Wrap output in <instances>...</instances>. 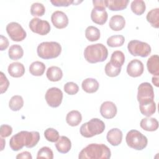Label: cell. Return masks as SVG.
<instances>
[{
    "label": "cell",
    "mask_w": 159,
    "mask_h": 159,
    "mask_svg": "<svg viewBox=\"0 0 159 159\" xmlns=\"http://www.w3.org/2000/svg\"><path fill=\"white\" fill-rule=\"evenodd\" d=\"M144 68L143 63L138 60L134 59L131 60L127 65V73L133 78H136L141 76L143 73Z\"/></svg>",
    "instance_id": "cell-12"
},
{
    "label": "cell",
    "mask_w": 159,
    "mask_h": 159,
    "mask_svg": "<svg viewBox=\"0 0 159 159\" xmlns=\"http://www.w3.org/2000/svg\"><path fill=\"white\" fill-rule=\"evenodd\" d=\"M129 52L133 56H140L141 57H147L151 53V47L146 42L137 40L130 41L127 45Z\"/></svg>",
    "instance_id": "cell-7"
},
{
    "label": "cell",
    "mask_w": 159,
    "mask_h": 159,
    "mask_svg": "<svg viewBox=\"0 0 159 159\" xmlns=\"http://www.w3.org/2000/svg\"><path fill=\"white\" fill-rule=\"evenodd\" d=\"M139 107L140 112L147 117L151 116L156 111V104L154 101L147 103L139 104Z\"/></svg>",
    "instance_id": "cell-29"
},
{
    "label": "cell",
    "mask_w": 159,
    "mask_h": 159,
    "mask_svg": "<svg viewBox=\"0 0 159 159\" xmlns=\"http://www.w3.org/2000/svg\"><path fill=\"white\" fill-rule=\"evenodd\" d=\"M125 25V20L124 17L120 15L113 16L109 23V27L114 31H119L122 30Z\"/></svg>",
    "instance_id": "cell-22"
},
{
    "label": "cell",
    "mask_w": 159,
    "mask_h": 159,
    "mask_svg": "<svg viewBox=\"0 0 159 159\" xmlns=\"http://www.w3.org/2000/svg\"><path fill=\"white\" fill-rule=\"evenodd\" d=\"M24 106V100L21 96L15 95L13 96L9 102V107L10 109L13 111H19Z\"/></svg>",
    "instance_id": "cell-32"
},
{
    "label": "cell",
    "mask_w": 159,
    "mask_h": 159,
    "mask_svg": "<svg viewBox=\"0 0 159 159\" xmlns=\"http://www.w3.org/2000/svg\"><path fill=\"white\" fill-rule=\"evenodd\" d=\"M152 81L153 84H154L155 86L158 87V86H159V81H158V76H157V77L153 76L152 78Z\"/></svg>",
    "instance_id": "cell-46"
},
{
    "label": "cell",
    "mask_w": 159,
    "mask_h": 159,
    "mask_svg": "<svg viewBox=\"0 0 159 159\" xmlns=\"http://www.w3.org/2000/svg\"><path fill=\"white\" fill-rule=\"evenodd\" d=\"M37 158H47V159H53V153L50 148L48 147H42L37 153Z\"/></svg>",
    "instance_id": "cell-37"
},
{
    "label": "cell",
    "mask_w": 159,
    "mask_h": 159,
    "mask_svg": "<svg viewBox=\"0 0 159 159\" xmlns=\"http://www.w3.org/2000/svg\"><path fill=\"white\" fill-rule=\"evenodd\" d=\"M29 26L33 32L40 35H47L50 31V25L48 22L37 17L32 19L29 22Z\"/></svg>",
    "instance_id": "cell-11"
},
{
    "label": "cell",
    "mask_w": 159,
    "mask_h": 159,
    "mask_svg": "<svg viewBox=\"0 0 159 159\" xmlns=\"http://www.w3.org/2000/svg\"><path fill=\"white\" fill-rule=\"evenodd\" d=\"M44 136L47 140L50 142H56L59 137L58 132L53 128H48L44 132Z\"/></svg>",
    "instance_id": "cell-36"
},
{
    "label": "cell",
    "mask_w": 159,
    "mask_h": 159,
    "mask_svg": "<svg viewBox=\"0 0 159 159\" xmlns=\"http://www.w3.org/2000/svg\"><path fill=\"white\" fill-rule=\"evenodd\" d=\"M40 140V134L37 131H20L10 139L9 146L13 151H19L24 146L27 148L35 147Z\"/></svg>",
    "instance_id": "cell-1"
},
{
    "label": "cell",
    "mask_w": 159,
    "mask_h": 159,
    "mask_svg": "<svg viewBox=\"0 0 159 159\" xmlns=\"http://www.w3.org/2000/svg\"><path fill=\"white\" fill-rule=\"evenodd\" d=\"M82 120V116L81 113L76 110H73L69 112L66 117L67 124L72 127L78 125Z\"/></svg>",
    "instance_id": "cell-25"
},
{
    "label": "cell",
    "mask_w": 159,
    "mask_h": 159,
    "mask_svg": "<svg viewBox=\"0 0 159 159\" xmlns=\"http://www.w3.org/2000/svg\"><path fill=\"white\" fill-rule=\"evenodd\" d=\"M147 67L148 72L154 75H159V57L158 55H152L147 60Z\"/></svg>",
    "instance_id": "cell-18"
},
{
    "label": "cell",
    "mask_w": 159,
    "mask_h": 159,
    "mask_svg": "<svg viewBox=\"0 0 159 159\" xmlns=\"http://www.w3.org/2000/svg\"><path fill=\"white\" fill-rule=\"evenodd\" d=\"M101 36L99 30L94 26H88L85 30V37L90 42L97 41Z\"/></svg>",
    "instance_id": "cell-31"
},
{
    "label": "cell",
    "mask_w": 159,
    "mask_h": 159,
    "mask_svg": "<svg viewBox=\"0 0 159 159\" xmlns=\"http://www.w3.org/2000/svg\"><path fill=\"white\" fill-rule=\"evenodd\" d=\"M125 140L129 147L136 150L144 149L148 143L147 138L137 130L129 131L126 135Z\"/></svg>",
    "instance_id": "cell-6"
},
{
    "label": "cell",
    "mask_w": 159,
    "mask_h": 159,
    "mask_svg": "<svg viewBox=\"0 0 159 159\" xmlns=\"http://www.w3.org/2000/svg\"><path fill=\"white\" fill-rule=\"evenodd\" d=\"M154 91L152 86L148 82L142 83L138 87L137 100L139 104L154 101Z\"/></svg>",
    "instance_id": "cell-8"
},
{
    "label": "cell",
    "mask_w": 159,
    "mask_h": 159,
    "mask_svg": "<svg viewBox=\"0 0 159 159\" xmlns=\"http://www.w3.org/2000/svg\"><path fill=\"white\" fill-rule=\"evenodd\" d=\"M51 20L53 25L57 29L65 28L68 24V18L66 14L61 11H56L53 12L51 16Z\"/></svg>",
    "instance_id": "cell-13"
},
{
    "label": "cell",
    "mask_w": 159,
    "mask_h": 159,
    "mask_svg": "<svg viewBox=\"0 0 159 159\" xmlns=\"http://www.w3.org/2000/svg\"><path fill=\"white\" fill-rule=\"evenodd\" d=\"M146 19L153 27L158 29L159 27V8L150 10L147 13Z\"/></svg>",
    "instance_id": "cell-28"
},
{
    "label": "cell",
    "mask_w": 159,
    "mask_h": 159,
    "mask_svg": "<svg viewBox=\"0 0 159 159\" xmlns=\"http://www.w3.org/2000/svg\"><path fill=\"white\" fill-rule=\"evenodd\" d=\"M45 98L49 106L53 108L57 107L62 102L63 93L59 88L52 87L47 91Z\"/></svg>",
    "instance_id": "cell-10"
},
{
    "label": "cell",
    "mask_w": 159,
    "mask_h": 159,
    "mask_svg": "<svg viewBox=\"0 0 159 159\" xmlns=\"http://www.w3.org/2000/svg\"><path fill=\"white\" fill-rule=\"evenodd\" d=\"M104 70L107 76L109 77H116L120 74L121 68H116L112 65L110 62H108L105 66Z\"/></svg>",
    "instance_id": "cell-38"
},
{
    "label": "cell",
    "mask_w": 159,
    "mask_h": 159,
    "mask_svg": "<svg viewBox=\"0 0 159 159\" xmlns=\"http://www.w3.org/2000/svg\"><path fill=\"white\" fill-rule=\"evenodd\" d=\"M45 12L44 6L40 2H35L31 5L30 14L33 16H42Z\"/></svg>",
    "instance_id": "cell-35"
},
{
    "label": "cell",
    "mask_w": 159,
    "mask_h": 159,
    "mask_svg": "<svg viewBox=\"0 0 159 159\" xmlns=\"http://www.w3.org/2000/svg\"><path fill=\"white\" fill-rule=\"evenodd\" d=\"M0 89H1V93L2 94L5 93L9 86V82L6 76L4 75V74L2 72L0 73Z\"/></svg>",
    "instance_id": "cell-40"
},
{
    "label": "cell",
    "mask_w": 159,
    "mask_h": 159,
    "mask_svg": "<svg viewBox=\"0 0 159 159\" xmlns=\"http://www.w3.org/2000/svg\"><path fill=\"white\" fill-rule=\"evenodd\" d=\"M141 128L146 131L153 132L155 131L158 128V122L155 118L145 117L141 120L140 122Z\"/></svg>",
    "instance_id": "cell-21"
},
{
    "label": "cell",
    "mask_w": 159,
    "mask_h": 159,
    "mask_svg": "<svg viewBox=\"0 0 159 159\" xmlns=\"http://www.w3.org/2000/svg\"><path fill=\"white\" fill-rule=\"evenodd\" d=\"M117 112L116 104L111 101H105L102 103L100 107V113L101 116L107 119L114 118Z\"/></svg>",
    "instance_id": "cell-14"
},
{
    "label": "cell",
    "mask_w": 159,
    "mask_h": 159,
    "mask_svg": "<svg viewBox=\"0 0 159 159\" xmlns=\"http://www.w3.org/2000/svg\"><path fill=\"white\" fill-rule=\"evenodd\" d=\"M16 158H27V159H32V157L31 155V153L29 152L25 151L20 153H19L16 156Z\"/></svg>",
    "instance_id": "cell-45"
},
{
    "label": "cell",
    "mask_w": 159,
    "mask_h": 159,
    "mask_svg": "<svg viewBox=\"0 0 159 159\" xmlns=\"http://www.w3.org/2000/svg\"><path fill=\"white\" fill-rule=\"evenodd\" d=\"M1 144H2V145H1V150L2 151V150L4 149V145L5 144V141L4 140V139H2V137H1Z\"/></svg>",
    "instance_id": "cell-47"
},
{
    "label": "cell",
    "mask_w": 159,
    "mask_h": 159,
    "mask_svg": "<svg viewBox=\"0 0 159 159\" xmlns=\"http://www.w3.org/2000/svg\"><path fill=\"white\" fill-rule=\"evenodd\" d=\"M130 8L132 11L136 15L140 16L144 13L146 9L145 3L142 0H135L131 2Z\"/></svg>",
    "instance_id": "cell-33"
},
{
    "label": "cell",
    "mask_w": 159,
    "mask_h": 159,
    "mask_svg": "<svg viewBox=\"0 0 159 159\" xmlns=\"http://www.w3.org/2000/svg\"><path fill=\"white\" fill-rule=\"evenodd\" d=\"M108 56L107 48L102 43H95L87 46L84 50V57L90 63L105 61Z\"/></svg>",
    "instance_id": "cell-3"
},
{
    "label": "cell",
    "mask_w": 159,
    "mask_h": 159,
    "mask_svg": "<svg viewBox=\"0 0 159 159\" xmlns=\"http://www.w3.org/2000/svg\"><path fill=\"white\" fill-rule=\"evenodd\" d=\"M0 49L1 51L4 50L5 49H6L8 46H9V41L7 40V39L3 36L2 35H0Z\"/></svg>",
    "instance_id": "cell-43"
},
{
    "label": "cell",
    "mask_w": 159,
    "mask_h": 159,
    "mask_svg": "<svg viewBox=\"0 0 159 159\" xmlns=\"http://www.w3.org/2000/svg\"><path fill=\"white\" fill-rule=\"evenodd\" d=\"M8 55L10 59L13 60H17L21 58L24 55V50L22 47L19 45L15 44L10 47Z\"/></svg>",
    "instance_id": "cell-30"
},
{
    "label": "cell",
    "mask_w": 159,
    "mask_h": 159,
    "mask_svg": "<svg viewBox=\"0 0 159 159\" xmlns=\"http://www.w3.org/2000/svg\"><path fill=\"white\" fill-rule=\"evenodd\" d=\"M47 78L53 82L60 81L63 77V72L61 68L56 66L49 67L46 73Z\"/></svg>",
    "instance_id": "cell-24"
},
{
    "label": "cell",
    "mask_w": 159,
    "mask_h": 159,
    "mask_svg": "<svg viewBox=\"0 0 159 159\" xmlns=\"http://www.w3.org/2000/svg\"><path fill=\"white\" fill-rule=\"evenodd\" d=\"M37 55L42 59L48 60L58 57L61 52V47L57 42H43L37 48Z\"/></svg>",
    "instance_id": "cell-4"
},
{
    "label": "cell",
    "mask_w": 159,
    "mask_h": 159,
    "mask_svg": "<svg viewBox=\"0 0 159 159\" xmlns=\"http://www.w3.org/2000/svg\"><path fill=\"white\" fill-rule=\"evenodd\" d=\"M50 2L56 7H68L75 3L73 0H50Z\"/></svg>",
    "instance_id": "cell-41"
},
{
    "label": "cell",
    "mask_w": 159,
    "mask_h": 159,
    "mask_svg": "<svg viewBox=\"0 0 159 159\" xmlns=\"http://www.w3.org/2000/svg\"><path fill=\"white\" fill-rule=\"evenodd\" d=\"M63 89L65 92L68 94L74 95L78 92L79 87L76 83L73 82H68L64 85Z\"/></svg>",
    "instance_id": "cell-39"
},
{
    "label": "cell",
    "mask_w": 159,
    "mask_h": 159,
    "mask_svg": "<svg viewBox=\"0 0 159 159\" xmlns=\"http://www.w3.org/2000/svg\"><path fill=\"white\" fill-rule=\"evenodd\" d=\"M6 32L12 41L20 42L24 40L27 36L26 32L17 22H12L6 26Z\"/></svg>",
    "instance_id": "cell-9"
},
{
    "label": "cell",
    "mask_w": 159,
    "mask_h": 159,
    "mask_svg": "<svg viewBox=\"0 0 159 159\" xmlns=\"http://www.w3.org/2000/svg\"><path fill=\"white\" fill-rule=\"evenodd\" d=\"M111 156L109 148L102 143H91L80 152V159H108Z\"/></svg>",
    "instance_id": "cell-2"
},
{
    "label": "cell",
    "mask_w": 159,
    "mask_h": 159,
    "mask_svg": "<svg viewBox=\"0 0 159 159\" xmlns=\"http://www.w3.org/2000/svg\"><path fill=\"white\" fill-rule=\"evenodd\" d=\"M55 147L58 152L61 153H68L71 147L70 140L66 136H61L55 143Z\"/></svg>",
    "instance_id": "cell-19"
},
{
    "label": "cell",
    "mask_w": 159,
    "mask_h": 159,
    "mask_svg": "<svg viewBox=\"0 0 159 159\" xmlns=\"http://www.w3.org/2000/svg\"><path fill=\"white\" fill-rule=\"evenodd\" d=\"M7 71L12 77L19 78L24 75L25 68L22 63L20 62H14L8 66Z\"/></svg>",
    "instance_id": "cell-17"
},
{
    "label": "cell",
    "mask_w": 159,
    "mask_h": 159,
    "mask_svg": "<svg viewBox=\"0 0 159 159\" xmlns=\"http://www.w3.org/2000/svg\"><path fill=\"white\" fill-rule=\"evenodd\" d=\"M108 15L106 9L94 7L91 13V18L93 22L99 25L104 24L107 20Z\"/></svg>",
    "instance_id": "cell-15"
},
{
    "label": "cell",
    "mask_w": 159,
    "mask_h": 159,
    "mask_svg": "<svg viewBox=\"0 0 159 159\" xmlns=\"http://www.w3.org/2000/svg\"><path fill=\"white\" fill-rule=\"evenodd\" d=\"M82 89L88 93H94L99 89V83L94 78H88L84 80L81 84Z\"/></svg>",
    "instance_id": "cell-23"
},
{
    "label": "cell",
    "mask_w": 159,
    "mask_h": 159,
    "mask_svg": "<svg viewBox=\"0 0 159 159\" xmlns=\"http://www.w3.org/2000/svg\"><path fill=\"white\" fill-rule=\"evenodd\" d=\"M45 70V64L39 61H35L32 62L29 66V72L31 75L35 76H42L44 73Z\"/></svg>",
    "instance_id": "cell-27"
},
{
    "label": "cell",
    "mask_w": 159,
    "mask_h": 159,
    "mask_svg": "<svg viewBox=\"0 0 159 159\" xmlns=\"http://www.w3.org/2000/svg\"><path fill=\"white\" fill-rule=\"evenodd\" d=\"M12 128L11 126L6 124L1 125L0 127V135L1 137H7L11 135Z\"/></svg>",
    "instance_id": "cell-42"
},
{
    "label": "cell",
    "mask_w": 159,
    "mask_h": 159,
    "mask_svg": "<svg viewBox=\"0 0 159 159\" xmlns=\"http://www.w3.org/2000/svg\"><path fill=\"white\" fill-rule=\"evenodd\" d=\"M110 63L116 68H121L125 62V55L120 50L114 51L111 57Z\"/></svg>",
    "instance_id": "cell-26"
},
{
    "label": "cell",
    "mask_w": 159,
    "mask_h": 159,
    "mask_svg": "<svg viewBox=\"0 0 159 159\" xmlns=\"http://www.w3.org/2000/svg\"><path fill=\"white\" fill-rule=\"evenodd\" d=\"M93 4L94 6V7L102 8V9H106V7L105 0H98V1L94 0L93 1Z\"/></svg>",
    "instance_id": "cell-44"
},
{
    "label": "cell",
    "mask_w": 159,
    "mask_h": 159,
    "mask_svg": "<svg viewBox=\"0 0 159 159\" xmlns=\"http://www.w3.org/2000/svg\"><path fill=\"white\" fill-rule=\"evenodd\" d=\"M106 139L111 145L118 146L122 140V132L117 128H113L108 131Z\"/></svg>",
    "instance_id": "cell-16"
},
{
    "label": "cell",
    "mask_w": 159,
    "mask_h": 159,
    "mask_svg": "<svg viewBox=\"0 0 159 159\" xmlns=\"http://www.w3.org/2000/svg\"><path fill=\"white\" fill-rule=\"evenodd\" d=\"M125 42V38L122 35H115L109 37L107 40V44L111 47L122 46Z\"/></svg>",
    "instance_id": "cell-34"
},
{
    "label": "cell",
    "mask_w": 159,
    "mask_h": 159,
    "mask_svg": "<svg viewBox=\"0 0 159 159\" xmlns=\"http://www.w3.org/2000/svg\"><path fill=\"white\" fill-rule=\"evenodd\" d=\"M105 129L104 122L98 118H93L88 122L84 123L80 127L81 135L86 138H90L101 134Z\"/></svg>",
    "instance_id": "cell-5"
},
{
    "label": "cell",
    "mask_w": 159,
    "mask_h": 159,
    "mask_svg": "<svg viewBox=\"0 0 159 159\" xmlns=\"http://www.w3.org/2000/svg\"><path fill=\"white\" fill-rule=\"evenodd\" d=\"M106 7L112 11L125 9L129 2V0H105Z\"/></svg>",
    "instance_id": "cell-20"
}]
</instances>
